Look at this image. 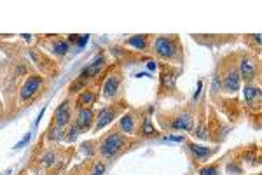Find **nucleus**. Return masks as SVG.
I'll list each match as a JSON object with an SVG mask.
<instances>
[{
  "instance_id": "obj_1",
  "label": "nucleus",
  "mask_w": 262,
  "mask_h": 175,
  "mask_svg": "<svg viewBox=\"0 0 262 175\" xmlns=\"http://www.w3.org/2000/svg\"><path fill=\"white\" fill-rule=\"evenodd\" d=\"M213 83L215 93L219 89L222 93H227V95H234V93L239 91V86H242V79H239V53H231L222 58V62L217 67V72H215Z\"/></svg>"
},
{
  "instance_id": "obj_2",
  "label": "nucleus",
  "mask_w": 262,
  "mask_h": 175,
  "mask_svg": "<svg viewBox=\"0 0 262 175\" xmlns=\"http://www.w3.org/2000/svg\"><path fill=\"white\" fill-rule=\"evenodd\" d=\"M133 140L128 135H124L122 131L117 130L116 126L112 130H108L105 135H101L96 142V156L103 161H112L116 158H119L122 152H126L128 149L133 146Z\"/></svg>"
},
{
  "instance_id": "obj_3",
  "label": "nucleus",
  "mask_w": 262,
  "mask_h": 175,
  "mask_svg": "<svg viewBox=\"0 0 262 175\" xmlns=\"http://www.w3.org/2000/svg\"><path fill=\"white\" fill-rule=\"evenodd\" d=\"M152 54L164 62H182L184 46L179 39V35H158L152 39L150 44Z\"/></svg>"
},
{
  "instance_id": "obj_4",
  "label": "nucleus",
  "mask_w": 262,
  "mask_h": 175,
  "mask_svg": "<svg viewBox=\"0 0 262 175\" xmlns=\"http://www.w3.org/2000/svg\"><path fill=\"white\" fill-rule=\"evenodd\" d=\"M159 125L166 131H192L194 114L189 107L173 110V112L159 114Z\"/></svg>"
},
{
  "instance_id": "obj_5",
  "label": "nucleus",
  "mask_w": 262,
  "mask_h": 175,
  "mask_svg": "<svg viewBox=\"0 0 262 175\" xmlns=\"http://www.w3.org/2000/svg\"><path fill=\"white\" fill-rule=\"evenodd\" d=\"M101 96L105 100H116L122 84V70L119 65H112L105 74H101Z\"/></svg>"
},
{
  "instance_id": "obj_6",
  "label": "nucleus",
  "mask_w": 262,
  "mask_h": 175,
  "mask_svg": "<svg viewBox=\"0 0 262 175\" xmlns=\"http://www.w3.org/2000/svg\"><path fill=\"white\" fill-rule=\"evenodd\" d=\"M126 107H128V104H126L124 100H114L112 104H108V105H103L100 110H98V114L95 116V125H93V130L98 133L100 130H103L105 126H108L112 121H116L117 118H119V114L124 110Z\"/></svg>"
},
{
  "instance_id": "obj_7",
  "label": "nucleus",
  "mask_w": 262,
  "mask_h": 175,
  "mask_svg": "<svg viewBox=\"0 0 262 175\" xmlns=\"http://www.w3.org/2000/svg\"><path fill=\"white\" fill-rule=\"evenodd\" d=\"M260 74V62L252 53H239V79L245 84H253Z\"/></svg>"
},
{
  "instance_id": "obj_8",
  "label": "nucleus",
  "mask_w": 262,
  "mask_h": 175,
  "mask_svg": "<svg viewBox=\"0 0 262 175\" xmlns=\"http://www.w3.org/2000/svg\"><path fill=\"white\" fill-rule=\"evenodd\" d=\"M182 74V68H175L168 63L161 65V75H159V98L173 95L175 91V83Z\"/></svg>"
},
{
  "instance_id": "obj_9",
  "label": "nucleus",
  "mask_w": 262,
  "mask_h": 175,
  "mask_svg": "<svg viewBox=\"0 0 262 175\" xmlns=\"http://www.w3.org/2000/svg\"><path fill=\"white\" fill-rule=\"evenodd\" d=\"M46 84V77L40 74H32L30 77H27V81L23 83V86L19 89V102L21 104H27V102H32L33 98L40 93V89L44 88Z\"/></svg>"
},
{
  "instance_id": "obj_10",
  "label": "nucleus",
  "mask_w": 262,
  "mask_h": 175,
  "mask_svg": "<svg viewBox=\"0 0 262 175\" xmlns=\"http://www.w3.org/2000/svg\"><path fill=\"white\" fill-rule=\"evenodd\" d=\"M28 56L32 58V62L35 63L37 68L42 72L44 77H53L58 74V63L54 60H51L44 51L40 49H28Z\"/></svg>"
},
{
  "instance_id": "obj_11",
  "label": "nucleus",
  "mask_w": 262,
  "mask_h": 175,
  "mask_svg": "<svg viewBox=\"0 0 262 175\" xmlns=\"http://www.w3.org/2000/svg\"><path fill=\"white\" fill-rule=\"evenodd\" d=\"M140 112L138 110H129V112L122 114L121 119L117 121L116 128L119 131H122L124 135H137V130L138 126H140Z\"/></svg>"
},
{
  "instance_id": "obj_12",
  "label": "nucleus",
  "mask_w": 262,
  "mask_h": 175,
  "mask_svg": "<svg viewBox=\"0 0 262 175\" xmlns=\"http://www.w3.org/2000/svg\"><path fill=\"white\" fill-rule=\"evenodd\" d=\"M72 102L70 100H63L60 105H58V109L54 110L53 114V125L51 128H60L63 130L65 126L70 125V119H72Z\"/></svg>"
},
{
  "instance_id": "obj_13",
  "label": "nucleus",
  "mask_w": 262,
  "mask_h": 175,
  "mask_svg": "<svg viewBox=\"0 0 262 175\" xmlns=\"http://www.w3.org/2000/svg\"><path fill=\"white\" fill-rule=\"evenodd\" d=\"M95 110L93 107H84V109H77L75 110V119L74 125L79 128V131L84 133V131H90L93 125H95Z\"/></svg>"
},
{
  "instance_id": "obj_14",
  "label": "nucleus",
  "mask_w": 262,
  "mask_h": 175,
  "mask_svg": "<svg viewBox=\"0 0 262 175\" xmlns=\"http://www.w3.org/2000/svg\"><path fill=\"white\" fill-rule=\"evenodd\" d=\"M105 63H107V58H105V54L101 53V54H98V56H96L95 60H93L90 65L84 68L81 74H79V77L90 83V81H93L95 77H98V75L101 74V70H103Z\"/></svg>"
},
{
  "instance_id": "obj_15",
  "label": "nucleus",
  "mask_w": 262,
  "mask_h": 175,
  "mask_svg": "<svg viewBox=\"0 0 262 175\" xmlns=\"http://www.w3.org/2000/svg\"><path fill=\"white\" fill-rule=\"evenodd\" d=\"M96 98H98V93H96L95 88L88 86L86 89H82L81 93L77 95V98H75V105L74 109H84V107H91L93 104L96 102Z\"/></svg>"
},
{
  "instance_id": "obj_16",
  "label": "nucleus",
  "mask_w": 262,
  "mask_h": 175,
  "mask_svg": "<svg viewBox=\"0 0 262 175\" xmlns=\"http://www.w3.org/2000/svg\"><path fill=\"white\" fill-rule=\"evenodd\" d=\"M187 149H189V152H191V154L194 156V160L200 161V163H203V161H208L210 158H212L215 152H217V147L198 146V144H194V142H189Z\"/></svg>"
},
{
  "instance_id": "obj_17",
  "label": "nucleus",
  "mask_w": 262,
  "mask_h": 175,
  "mask_svg": "<svg viewBox=\"0 0 262 175\" xmlns=\"http://www.w3.org/2000/svg\"><path fill=\"white\" fill-rule=\"evenodd\" d=\"M48 48L53 53V56L63 58L70 51V44L67 42V39H61V37H51V39H48Z\"/></svg>"
},
{
  "instance_id": "obj_18",
  "label": "nucleus",
  "mask_w": 262,
  "mask_h": 175,
  "mask_svg": "<svg viewBox=\"0 0 262 175\" xmlns=\"http://www.w3.org/2000/svg\"><path fill=\"white\" fill-rule=\"evenodd\" d=\"M245 98H247V105L252 110L260 109V89L255 84H245Z\"/></svg>"
},
{
  "instance_id": "obj_19",
  "label": "nucleus",
  "mask_w": 262,
  "mask_h": 175,
  "mask_svg": "<svg viewBox=\"0 0 262 175\" xmlns=\"http://www.w3.org/2000/svg\"><path fill=\"white\" fill-rule=\"evenodd\" d=\"M58 165V149L56 147H49L39 158V166L42 170H51Z\"/></svg>"
},
{
  "instance_id": "obj_20",
  "label": "nucleus",
  "mask_w": 262,
  "mask_h": 175,
  "mask_svg": "<svg viewBox=\"0 0 262 175\" xmlns=\"http://www.w3.org/2000/svg\"><path fill=\"white\" fill-rule=\"evenodd\" d=\"M137 135L142 137V139H156L159 137V131L154 128V123H152L150 116H143L140 121V126L137 130Z\"/></svg>"
},
{
  "instance_id": "obj_21",
  "label": "nucleus",
  "mask_w": 262,
  "mask_h": 175,
  "mask_svg": "<svg viewBox=\"0 0 262 175\" xmlns=\"http://www.w3.org/2000/svg\"><path fill=\"white\" fill-rule=\"evenodd\" d=\"M128 46H133L135 49H140V51H149L150 44H152V37L150 35H133L126 41Z\"/></svg>"
},
{
  "instance_id": "obj_22",
  "label": "nucleus",
  "mask_w": 262,
  "mask_h": 175,
  "mask_svg": "<svg viewBox=\"0 0 262 175\" xmlns=\"http://www.w3.org/2000/svg\"><path fill=\"white\" fill-rule=\"evenodd\" d=\"M105 170H107V163L100 158L88 161V175H105Z\"/></svg>"
},
{
  "instance_id": "obj_23",
  "label": "nucleus",
  "mask_w": 262,
  "mask_h": 175,
  "mask_svg": "<svg viewBox=\"0 0 262 175\" xmlns=\"http://www.w3.org/2000/svg\"><path fill=\"white\" fill-rule=\"evenodd\" d=\"M88 88V81H84L81 77H77L74 81V83L69 86V91H70V95H74V93H81L82 89H86Z\"/></svg>"
},
{
  "instance_id": "obj_24",
  "label": "nucleus",
  "mask_w": 262,
  "mask_h": 175,
  "mask_svg": "<svg viewBox=\"0 0 262 175\" xmlns=\"http://www.w3.org/2000/svg\"><path fill=\"white\" fill-rule=\"evenodd\" d=\"M200 175H221V163H212L200 168Z\"/></svg>"
},
{
  "instance_id": "obj_25",
  "label": "nucleus",
  "mask_w": 262,
  "mask_h": 175,
  "mask_svg": "<svg viewBox=\"0 0 262 175\" xmlns=\"http://www.w3.org/2000/svg\"><path fill=\"white\" fill-rule=\"evenodd\" d=\"M69 175H88V161H82V163L72 166Z\"/></svg>"
},
{
  "instance_id": "obj_26",
  "label": "nucleus",
  "mask_w": 262,
  "mask_h": 175,
  "mask_svg": "<svg viewBox=\"0 0 262 175\" xmlns=\"http://www.w3.org/2000/svg\"><path fill=\"white\" fill-rule=\"evenodd\" d=\"M79 133H81V131H79V128L74 125V123H70V128L69 130H67V135H65V139L69 140V142H72V140L75 139V137H77Z\"/></svg>"
},
{
  "instance_id": "obj_27",
  "label": "nucleus",
  "mask_w": 262,
  "mask_h": 175,
  "mask_svg": "<svg viewBox=\"0 0 262 175\" xmlns=\"http://www.w3.org/2000/svg\"><path fill=\"white\" fill-rule=\"evenodd\" d=\"M28 140H30V133H27V135H25V139L21 140L19 144H16V149H23V147H25V146H27V144H28Z\"/></svg>"
},
{
  "instance_id": "obj_28",
  "label": "nucleus",
  "mask_w": 262,
  "mask_h": 175,
  "mask_svg": "<svg viewBox=\"0 0 262 175\" xmlns=\"http://www.w3.org/2000/svg\"><path fill=\"white\" fill-rule=\"evenodd\" d=\"M86 42H88V35H81V37H79V41H77V46H84V44H86Z\"/></svg>"
},
{
  "instance_id": "obj_29",
  "label": "nucleus",
  "mask_w": 262,
  "mask_h": 175,
  "mask_svg": "<svg viewBox=\"0 0 262 175\" xmlns=\"http://www.w3.org/2000/svg\"><path fill=\"white\" fill-rule=\"evenodd\" d=\"M19 175H27V170H23V172H21Z\"/></svg>"
},
{
  "instance_id": "obj_30",
  "label": "nucleus",
  "mask_w": 262,
  "mask_h": 175,
  "mask_svg": "<svg viewBox=\"0 0 262 175\" xmlns=\"http://www.w3.org/2000/svg\"><path fill=\"white\" fill-rule=\"evenodd\" d=\"M0 114H2V104H0Z\"/></svg>"
},
{
  "instance_id": "obj_31",
  "label": "nucleus",
  "mask_w": 262,
  "mask_h": 175,
  "mask_svg": "<svg viewBox=\"0 0 262 175\" xmlns=\"http://www.w3.org/2000/svg\"><path fill=\"white\" fill-rule=\"evenodd\" d=\"M61 175H65V173H61Z\"/></svg>"
}]
</instances>
